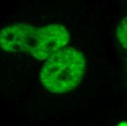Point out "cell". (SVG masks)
I'll use <instances>...</instances> for the list:
<instances>
[{"instance_id":"6da1fadb","label":"cell","mask_w":127,"mask_h":126,"mask_svg":"<svg viewBox=\"0 0 127 126\" xmlns=\"http://www.w3.org/2000/svg\"><path fill=\"white\" fill-rule=\"evenodd\" d=\"M66 28L60 24L37 26L18 24L0 30V48L7 52L26 53L45 60L69 42Z\"/></svg>"},{"instance_id":"7a4b0ae2","label":"cell","mask_w":127,"mask_h":126,"mask_svg":"<svg viewBox=\"0 0 127 126\" xmlns=\"http://www.w3.org/2000/svg\"><path fill=\"white\" fill-rule=\"evenodd\" d=\"M86 69V58L80 51L62 48L46 59L40 72V82L52 93H65L80 83Z\"/></svg>"},{"instance_id":"3957f363","label":"cell","mask_w":127,"mask_h":126,"mask_svg":"<svg viewBox=\"0 0 127 126\" xmlns=\"http://www.w3.org/2000/svg\"><path fill=\"white\" fill-rule=\"evenodd\" d=\"M116 37L122 47L127 50V16L118 25L116 29Z\"/></svg>"}]
</instances>
